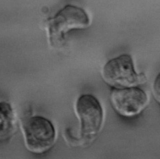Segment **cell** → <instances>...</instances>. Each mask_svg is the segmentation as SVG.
I'll list each match as a JSON object with an SVG mask.
<instances>
[{
	"label": "cell",
	"mask_w": 160,
	"mask_h": 159,
	"mask_svg": "<svg viewBox=\"0 0 160 159\" xmlns=\"http://www.w3.org/2000/svg\"><path fill=\"white\" fill-rule=\"evenodd\" d=\"M89 24V18L83 9L74 5L65 6L47 21L50 45L54 47L62 46L67 32L72 29H85Z\"/></svg>",
	"instance_id": "cell-1"
},
{
	"label": "cell",
	"mask_w": 160,
	"mask_h": 159,
	"mask_svg": "<svg viewBox=\"0 0 160 159\" xmlns=\"http://www.w3.org/2000/svg\"><path fill=\"white\" fill-rule=\"evenodd\" d=\"M111 102L119 114L132 117L139 114L145 108L148 98L142 89L132 87L114 89L111 94Z\"/></svg>",
	"instance_id": "cell-5"
},
{
	"label": "cell",
	"mask_w": 160,
	"mask_h": 159,
	"mask_svg": "<svg viewBox=\"0 0 160 159\" xmlns=\"http://www.w3.org/2000/svg\"><path fill=\"white\" fill-rule=\"evenodd\" d=\"M13 113L9 104L0 102V138L8 135L13 128Z\"/></svg>",
	"instance_id": "cell-6"
},
{
	"label": "cell",
	"mask_w": 160,
	"mask_h": 159,
	"mask_svg": "<svg viewBox=\"0 0 160 159\" xmlns=\"http://www.w3.org/2000/svg\"><path fill=\"white\" fill-rule=\"evenodd\" d=\"M102 75L109 85L115 89H124L142 84L144 75L136 72L131 57L122 54L109 60L104 66Z\"/></svg>",
	"instance_id": "cell-2"
},
{
	"label": "cell",
	"mask_w": 160,
	"mask_h": 159,
	"mask_svg": "<svg viewBox=\"0 0 160 159\" xmlns=\"http://www.w3.org/2000/svg\"><path fill=\"white\" fill-rule=\"evenodd\" d=\"M81 121V134L85 140H92L98 133L103 122V110L98 100L92 95L79 97L76 105Z\"/></svg>",
	"instance_id": "cell-4"
},
{
	"label": "cell",
	"mask_w": 160,
	"mask_h": 159,
	"mask_svg": "<svg viewBox=\"0 0 160 159\" xmlns=\"http://www.w3.org/2000/svg\"><path fill=\"white\" fill-rule=\"evenodd\" d=\"M23 132L28 148L35 153L48 150L54 144L56 132L50 121L42 117H33L23 123Z\"/></svg>",
	"instance_id": "cell-3"
},
{
	"label": "cell",
	"mask_w": 160,
	"mask_h": 159,
	"mask_svg": "<svg viewBox=\"0 0 160 159\" xmlns=\"http://www.w3.org/2000/svg\"><path fill=\"white\" fill-rule=\"evenodd\" d=\"M153 95L156 101L160 104V73L158 74L154 81Z\"/></svg>",
	"instance_id": "cell-7"
}]
</instances>
